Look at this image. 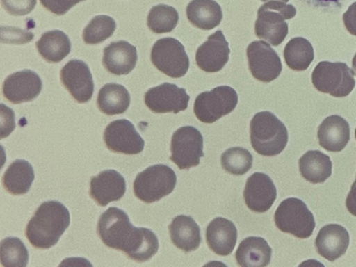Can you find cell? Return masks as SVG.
Segmentation results:
<instances>
[{
    "mask_svg": "<svg viewBox=\"0 0 356 267\" xmlns=\"http://www.w3.org/2000/svg\"><path fill=\"white\" fill-rule=\"evenodd\" d=\"M97 232L106 246L138 262L150 259L159 249L158 238L152 230L134 226L124 211L115 207L99 216Z\"/></svg>",
    "mask_w": 356,
    "mask_h": 267,
    "instance_id": "6da1fadb",
    "label": "cell"
},
{
    "mask_svg": "<svg viewBox=\"0 0 356 267\" xmlns=\"http://www.w3.org/2000/svg\"><path fill=\"white\" fill-rule=\"evenodd\" d=\"M70 222V212L63 204L46 201L38 207L27 223L25 235L33 247L48 249L58 243Z\"/></svg>",
    "mask_w": 356,
    "mask_h": 267,
    "instance_id": "7a4b0ae2",
    "label": "cell"
},
{
    "mask_svg": "<svg viewBox=\"0 0 356 267\" xmlns=\"http://www.w3.org/2000/svg\"><path fill=\"white\" fill-rule=\"evenodd\" d=\"M250 141L253 149L266 156L281 153L288 142L285 125L270 111L256 113L250 124Z\"/></svg>",
    "mask_w": 356,
    "mask_h": 267,
    "instance_id": "3957f363",
    "label": "cell"
},
{
    "mask_svg": "<svg viewBox=\"0 0 356 267\" xmlns=\"http://www.w3.org/2000/svg\"><path fill=\"white\" fill-rule=\"evenodd\" d=\"M296 14V9L291 4L276 0L268 1L258 9L254 26L256 35L273 46L280 44L288 34L285 20L293 18Z\"/></svg>",
    "mask_w": 356,
    "mask_h": 267,
    "instance_id": "277c9868",
    "label": "cell"
},
{
    "mask_svg": "<svg viewBox=\"0 0 356 267\" xmlns=\"http://www.w3.org/2000/svg\"><path fill=\"white\" fill-rule=\"evenodd\" d=\"M177 177L164 164L149 166L139 172L134 181V195L145 203H152L168 195L175 188Z\"/></svg>",
    "mask_w": 356,
    "mask_h": 267,
    "instance_id": "5b68a950",
    "label": "cell"
},
{
    "mask_svg": "<svg viewBox=\"0 0 356 267\" xmlns=\"http://www.w3.org/2000/svg\"><path fill=\"white\" fill-rule=\"evenodd\" d=\"M277 227L299 238H309L315 228L312 213L303 201L296 197L283 200L274 214Z\"/></svg>",
    "mask_w": 356,
    "mask_h": 267,
    "instance_id": "8992f818",
    "label": "cell"
},
{
    "mask_svg": "<svg viewBox=\"0 0 356 267\" xmlns=\"http://www.w3.org/2000/svg\"><path fill=\"white\" fill-rule=\"evenodd\" d=\"M312 80L318 91L336 97L348 95L355 84L353 70L341 62H320L312 72Z\"/></svg>",
    "mask_w": 356,
    "mask_h": 267,
    "instance_id": "52a82bcc",
    "label": "cell"
},
{
    "mask_svg": "<svg viewBox=\"0 0 356 267\" xmlns=\"http://www.w3.org/2000/svg\"><path fill=\"white\" fill-rule=\"evenodd\" d=\"M238 95L228 86H220L201 92L194 102V113L204 123H213L230 113L236 106Z\"/></svg>",
    "mask_w": 356,
    "mask_h": 267,
    "instance_id": "ba28073f",
    "label": "cell"
},
{
    "mask_svg": "<svg viewBox=\"0 0 356 267\" xmlns=\"http://www.w3.org/2000/svg\"><path fill=\"white\" fill-rule=\"evenodd\" d=\"M150 58L159 70L172 78L184 76L189 67V58L184 47L173 38L158 40L152 48Z\"/></svg>",
    "mask_w": 356,
    "mask_h": 267,
    "instance_id": "9c48e42d",
    "label": "cell"
},
{
    "mask_svg": "<svg viewBox=\"0 0 356 267\" xmlns=\"http://www.w3.org/2000/svg\"><path fill=\"white\" fill-rule=\"evenodd\" d=\"M172 161L179 169L188 170L197 166L203 153V137L195 127L184 126L176 130L170 145Z\"/></svg>",
    "mask_w": 356,
    "mask_h": 267,
    "instance_id": "30bf717a",
    "label": "cell"
},
{
    "mask_svg": "<svg viewBox=\"0 0 356 267\" xmlns=\"http://www.w3.org/2000/svg\"><path fill=\"white\" fill-rule=\"evenodd\" d=\"M249 70L256 79L268 83L279 76L282 66L276 51L264 41L252 42L247 47Z\"/></svg>",
    "mask_w": 356,
    "mask_h": 267,
    "instance_id": "8fae6325",
    "label": "cell"
},
{
    "mask_svg": "<svg viewBox=\"0 0 356 267\" xmlns=\"http://www.w3.org/2000/svg\"><path fill=\"white\" fill-rule=\"evenodd\" d=\"M103 139L109 150L128 155L140 153L145 145L134 124L126 119L110 122L104 129Z\"/></svg>",
    "mask_w": 356,
    "mask_h": 267,
    "instance_id": "7c38bea8",
    "label": "cell"
},
{
    "mask_svg": "<svg viewBox=\"0 0 356 267\" xmlns=\"http://www.w3.org/2000/svg\"><path fill=\"white\" fill-rule=\"evenodd\" d=\"M144 99L154 113L175 114L187 108L190 97L184 88L166 82L149 88L145 93Z\"/></svg>",
    "mask_w": 356,
    "mask_h": 267,
    "instance_id": "4fadbf2b",
    "label": "cell"
},
{
    "mask_svg": "<svg viewBox=\"0 0 356 267\" xmlns=\"http://www.w3.org/2000/svg\"><path fill=\"white\" fill-rule=\"evenodd\" d=\"M63 86L78 103L90 100L94 91L92 76L88 65L81 60H69L60 72Z\"/></svg>",
    "mask_w": 356,
    "mask_h": 267,
    "instance_id": "5bb4252c",
    "label": "cell"
},
{
    "mask_svg": "<svg viewBox=\"0 0 356 267\" xmlns=\"http://www.w3.org/2000/svg\"><path fill=\"white\" fill-rule=\"evenodd\" d=\"M42 82L31 70H23L8 75L2 84L3 97L13 104L30 102L40 93Z\"/></svg>",
    "mask_w": 356,
    "mask_h": 267,
    "instance_id": "9a60e30c",
    "label": "cell"
},
{
    "mask_svg": "<svg viewBox=\"0 0 356 267\" xmlns=\"http://www.w3.org/2000/svg\"><path fill=\"white\" fill-rule=\"evenodd\" d=\"M229 43L222 31L218 30L197 48L195 54L196 63L206 72H217L229 60Z\"/></svg>",
    "mask_w": 356,
    "mask_h": 267,
    "instance_id": "2e32d148",
    "label": "cell"
},
{
    "mask_svg": "<svg viewBox=\"0 0 356 267\" xmlns=\"http://www.w3.org/2000/svg\"><path fill=\"white\" fill-rule=\"evenodd\" d=\"M277 197L276 188L269 176L262 172L250 175L245 183L243 197L252 211L263 213L273 205Z\"/></svg>",
    "mask_w": 356,
    "mask_h": 267,
    "instance_id": "e0dca14e",
    "label": "cell"
},
{
    "mask_svg": "<svg viewBox=\"0 0 356 267\" xmlns=\"http://www.w3.org/2000/svg\"><path fill=\"white\" fill-rule=\"evenodd\" d=\"M125 192V179L115 170H103L90 178V195L102 207H105L111 202L120 200Z\"/></svg>",
    "mask_w": 356,
    "mask_h": 267,
    "instance_id": "ac0fdd59",
    "label": "cell"
},
{
    "mask_svg": "<svg viewBox=\"0 0 356 267\" xmlns=\"http://www.w3.org/2000/svg\"><path fill=\"white\" fill-rule=\"evenodd\" d=\"M137 60L136 47L124 40L112 42L103 51L104 67L115 75L128 74L135 67Z\"/></svg>",
    "mask_w": 356,
    "mask_h": 267,
    "instance_id": "d6986e66",
    "label": "cell"
},
{
    "mask_svg": "<svg viewBox=\"0 0 356 267\" xmlns=\"http://www.w3.org/2000/svg\"><path fill=\"white\" fill-rule=\"evenodd\" d=\"M349 241L348 232L343 226L329 224L320 229L315 240V247L321 256L334 261L345 254Z\"/></svg>",
    "mask_w": 356,
    "mask_h": 267,
    "instance_id": "ffe728a7",
    "label": "cell"
},
{
    "mask_svg": "<svg viewBox=\"0 0 356 267\" xmlns=\"http://www.w3.org/2000/svg\"><path fill=\"white\" fill-rule=\"evenodd\" d=\"M237 239V229L229 220L218 217L207 227L206 240L209 248L220 256H227L234 250Z\"/></svg>",
    "mask_w": 356,
    "mask_h": 267,
    "instance_id": "44dd1931",
    "label": "cell"
},
{
    "mask_svg": "<svg viewBox=\"0 0 356 267\" xmlns=\"http://www.w3.org/2000/svg\"><path fill=\"white\" fill-rule=\"evenodd\" d=\"M317 136L320 145L325 149L329 152H340L350 139L349 124L339 115H330L318 127Z\"/></svg>",
    "mask_w": 356,
    "mask_h": 267,
    "instance_id": "7402d4cb",
    "label": "cell"
},
{
    "mask_svg": "<svg viewBox=\"0 0 356 267\" xmlns=\"http://www.w3.org/2000/svg\"><path fill=\"white\" fill-rule=\"evenodd\" d=\"M173 244L185 252L197 249L201 243L200 228L189 216L179 215L168 226Z\"/></svg>",
    "mask_w": 356,
    "mask_h": 267,
    "instance_id": "603a6c76",
    "label": "cell"
},
{
    "mask_svg": "<svg viewBox=\"0 0 356 267\" xmlns=\"http://www.w3.org/2000/svg\"><path fill=\"white\" fill-rule=\"evenodd\" d=\"M272 249L261 237L249 236L239 244L235 257L237 264L243 267H263L271 259Z\"/></svg>",
    "mask_w": 356,
    "mask_h": 267,
    "instance_id": "cb8c5ba5",
    "label": "cell"
},
{
    "mask_svg": "<svg viewBox=\"0 0 356 267\" xmlns=\"http://www.w3.org/2000/svg\"><path fill=\"white\" fill-rule=\"evenodd\" d=\"M189 22L197 28L211 30L222 19L220 6L214 0H191L186 7Z\"/></svg>",
    "mask_w": 356,
    "mask_h": 267,
    "instance_id": "d4e9b609",
    "label": "cell"
},
{
    "mask_svg": "<svg viewBox=\"0 0 356 267\" xmlns=\"http://www.w3.org/2000/svg\"><path fill=\"white\" fill-rule=\"evenodd\" d=\"M34 177V170L31 163L24 159H17L4 172L2 184L12 195H24L29 191Z\"/></svg>",
    "mask_w": 356,
    "mask_h": 267,
    "instance_id": "484cf974",
    "label": "cell"
},
{
    "mask_svg": "<svg viewBox=\"0 0 356 267\" xmlns=\"http://www.w3.org/2000/svg\"><path fill=\"white\" fill-rule=\"evenodd\" d=\"M130 95L124 86L115 83H106L99 90L97 105L107 115L122 114L129 108Z\"/></svg>",
    "mask_w": 356,
    "mask_h": 267,
    "instance_id": "4316f807",
    "label": "cell"
},
{
    "mask_svg": "<svg viewBox=\"0 0 356 267\" xmlns=\"http://www.w3.org/2000/svg\"><path fill=\"white\" fill-rule=\"evenodd\" d=\"M35 46L42 58L49 63L61 61L71 50L69 37L60 30L44 33L35 42Z\"/></svg>",
    "mask_w": 356,
    "mask_h": 267,
    "instance_id": "83f0119b",
    "label": "cell"
},
{
    "mask_svg": "<svg viewBox=\"0 0 356 267\" xmlns=\"http://www.w3.org/2000/svg\"><path fill=\"white\" fill-rule=\"evenodd\" d=\"M299 170L307 181L312 184L324 182L332 174L330 157L318 150H310L298 161Z\"/></svg>",
    "mask_w": 356,
    "mask_h": 267,
    "instance_id": "f1b7e54d",
    "label": "cell"
},
{
    "mask_svg": "<svg viewBox=\"0 0 356 267\" xmlns=\"http://www.w3.org/2000/svg\"><path fill=\"white\" fill-rule=\"evenodd\" d=\"M314 56L312 44L302 37L291 39L284 49V57L286 65L296 71L307 69L314 60Z\"/></svg>",
    "mask_w": 356,
    "mask_h": 267,
    "instance_id": "f546056e",
    "label": "cell"
},
{
    "mask_svg": "<svg viewBox=\"0 0 356 267\" xmlns=\"http://www.w3.org/2000/svg\"><path fill=\"white\" fill-rule=\"evenodd\" d=\"M179 21L177 10L170 6L159 4L153 6L147 15V24L155 33L172 31Z\"/></svg>",
    "mask_w": 356,
    "mask_h": 267,
    "instance_id": "4dcf8cb0",
    "label": "cell"
},
{
    "mask_svg": "<svg viewBox=\"0 0 356 267\" xmlns=\"http://www.w3.org/2000/svg\"><path fill=\"white\" fill-rule=\"evenodd\" d=\"M0 257L5 267H25L29 261L28 250L17 237H6L1 241Z\"/></svg>",
    "mask_w": 356,
    "mask_h": 267,
    "instance_id": "1f68e13d",
    "label": "cell"
},
{
    "mask_svg": "<svg viewBox=\"0 0 356 267\" xmlns=\"http://www.w3.org/2000/svg\"><path fill=\"white\" fill-rule=\"evenodd\" d=\"M116 28L115 20L110 16L94 17L84 28L82 38L88 44H97L110 38Z\"/></svg>",
    "mask_w": 356,
    "mask_h": 267,
    "instance_id": "d6a6232c",
    "label": "cell"
},
{
    "mask_svg": "<svg viewBox=\"0 0 356 267\" xmlns=\"http://www.w3.org/2000/svg\"><path fill=\"white\" fill-rule=\"evenodd\" d=\"M252 160L248 150L241 147H233L222 154L221 165L230 174L242 175L252 168Z\"/></svg>",
    "mask_w": 356,
    "mask_h": 267,
    "instance_id": "836d02e7",
    "label": "cell"
},
{
    "mask_svg": "<svg viewBox=\"0 0 356 267\" xmlns=\"http://www.w3.org/2000/svg\"><path fill=\"white\" fill-rule=\"evenodd\" d=\"M37 0H1L3 8L10 15L22 16L35 8Z\"/></svg>",
    "mask_w": 356,
    "mask_h": 267,
    "instance_id": "e575fe53",
    "label": "cell"
},
{
    "mask_svg": "<svg viewBox=\"0 0 356 267\" xmlns=\"http://www.w3.org/2000/svg\"><path fill=\"white\" fill-rule=\"evenodd\" d=\"M44 8L58 15H65L73 6L67 0H40Z\"/></svg>",
    "mask_w": 356,
    "mask_h": 267,
    "instance_id": "d590c367",
    "label": "cell"
},
{
    "mask_svg": "<svg viewBox=\"0 0 356 267\" xmlns=\"http://www.w3.org/2000/svg\"><path fill=\"white\" fill-rule=\"evenodd\" d=\"M3 28L5 29L6 31H7V32H5V33H7L6 35L5 36V38H1V41L5 39V40L3 42H5L8 38L13 37L12 38L8 40H10L9 42L19 43V44L20 43H26V42H29L31 41L33 38L34 37V35L31 32H29L27 31L21 30V29H18L17 34H13V33H12L9 30L8 27H3ZM8 40L7 41V42H8Z\"/></svg>",
    "mask_w": 356,
    "mask_h": 267,
    "instance_id": "8d00e7d4",
    "label": "cell"
},
{
    "mask_svg": "<svg viewBox=\"0 0 356 267\" xmlns=\"http://www.w3.org/2000/svg\"><path fill=\"white\" fill-rule=\"evenodd\" d=\"M343 21L348 31L356 35V2L351 4L343 13Z\"/></svg>",
    "mask_w": 356,
    "mask_h": 267,
    "instance_id": "74e56055",
    "label": "cell"
},
{
    "mask_svg": "<svg viewBox=\"0 0 356 267\" xmlns=\"http://www.w3.org/2000/svg\"><path fill=\"white\" fill-rule=\"evenodd\" d=\"M346 204L348 211L356 216V179L347 195Z\"/></svg>",
    "mask_w": 356,
    "mask_h": 267,
    "instance_id": "f35d334b",
    "label": "cell"
},
{
    "mask_svg": "<svg viewBox=\"0 0 356 267\" xmlns=\"http://www.w3.org/2000/svg\"><path fill=\"white\" fill-rule=\"evenodd\" d=\"M314 4L327 5L330 3H337L339 0H308Z\"/></svg>",
    "mask_w": 356,
    "mask_h": 267,
    "instance_id": "ab89813d",
    "label": "cell"
},
{
    "mask_svg": "<svg viewBox=\"0 0 356 267\" xmlns=\"http://www.w3.org/2000/svg\"><path fill=\"white\" fill-rule=\"evenodd\" d=\"M353 72L356 76V54H355L352 61Z\"/></svg>",
    "mask_w": 356,
    "mask_h": 267,
    "instance_id": "60d3db41",
    "label": "cell"
},
{
    "mask_svg": "<svg viewBox=\"0 0 356 267\" xmlns=\"http://www.w3.org/2000/svg\"><path fill=\"white\" fill-rule=\"evenodd\" d=\"M67 1L74 6L79 2L84 1V0H67Z\"/></svg>",
    "mask_w": 356,
    "mask_h": 267,
    "instance_id": "b9f144b4",
    "label": "cell"
},
{
    "mask_svg": "<svg viewBox=\"0 0 356 267\" xmlns=\"http://www.w3.org/2000/svg\"><path fill=\"white\" fill-rule=\"evenodd\" d=\"M261 1H273V0H261ZM276 1H282V2H284V3H286L288 2L289 0H276Z\"/></svg>",
    "mask_w": 356,
    "mask_h": 267,
    "instance_id": "7bdbcfd3",
    "label": "cell"
},
{
    "mask_svg": "<svg viewBox=\"0 0 356 267\" xmlns=\"http://www.w3.org/2000/svg\"><path fill=\"white\" fill-rule=\"evenodd\" d=\"M355 138H356V129H355Z\"/></svg>",
    "mask_w": 356,
    "mask_h": 267,
    "instance_id": "ee69618b",
    "label": "cell"
}]
</instances>
